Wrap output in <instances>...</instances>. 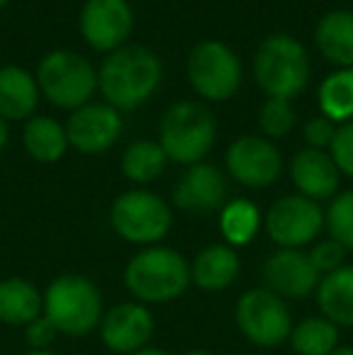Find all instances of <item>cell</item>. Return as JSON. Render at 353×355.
<instances>
[{"instance_id": "6da1fadb", "label": "cell", "mask_w": 353, "mask_h": 355, "mask_svg": "<svg viewBox=\"0 0 353 355\" xmlns=\"http://www.w3.org/2000/svg\"><path fill=\"white\" fill-rule=\"evenodd\" d=\"M162 78V66L157 56L146 46H121L107 56L99 71V89L107 104L117 112L146 104L157 89Z\"/></svg>"}, {"instance_id": "7a4b0ae2", "label": "cell", "mask_w": 353, "mask_h": 355, "mask_svg": "<svg viewBox=\"0 0 353 355\" xmlns=\"http://www.w3.org/2000/svg\"><path fill=\"white\" fill-rule=\"evenodd\" d=\"M123 285L141 304H165L179 300L191 285V266L170 247H146L123 268Z\"/></svg>"}, {"instance_id": "3957f363", "label": "cell", "mask_w": 353, "mask_h": 355, "mask_svg": "<svg viewBox=\"0 0 353 355\" xmlns=\"http://www.w3.org/2000/svg\"><path fill=\"white\" fill-rule=\"evenodd\" d=\"M44 317L63 336L83 338L92 334L104 317L102 293L80 273L56 276L44 290Z\"/></svg>"}, {"instance_id": "277c9868", "label": "cell", "mask_w": 353, "mask_h": 355, "mask_svg": "<svg viewBox=\"0 0 353 355\" xmlns=\"http://www.w3.org/2000/svg\"><path fill=\"white\" fill-rule=\"evenodd\" d=\"M255 75L268 99H288L302 92L310 80V61L298 39L271 34L264 39L255 58Z\"/></svg>"}, {"instance_id": "5b68a950", "label": "cell", "mask_w": 353, "mask_h": 355, "mask_svg": "<svg viewBox=\"0 0 353 355\" xmlns=\"http://www.w3.org/2000/svg\"><path fill=\"white\" fill-rule=\"evenodd\" d=\"M216 143V116L196 102H177L160 123V148L167 159L179 164H198Z\"/></svg>"}, {"instance_id": "8992f818", "label": "cell", "mask_w": 353, "mask_h": 355, "mask_svg": "<svg viewBox=\"0 0 353 355\" xmlns=\"http://www.w3.org/2000/svg\"><path fill=\"white\" fill-rule=\"evenodd\" d=\"M109 223L121 239L141 247H155L170 234L172 211L157 193L133 189L112 203Z\"/></svg>"}, {"instance_id": "52a82bcc", "label": "cell", "mask_w": 353, "mask_h": 355, "mask_svg": "<svg viewBox=\"0 0 353 355\" xmlns=\"http://www.w3.org/2000/svg\"><path fill=\"white\" fill-rule=\"evenodd\" d=\"M97 73L87 58L73 51H51L37 71V85L44 97L61 109H80L97 89Z\"/></svg>"}, {"instance_id": "ba28073f", "label": "cell", "mask_w": 353, "mask_h": 355, "mask_svg": "<svg viewBox=\"0 0 353 355\" xmlns=\"http://www.w3.org/2000/svg\"><path fill=\"white\" fill-rule=\"evenodd\" d=\"M235 324L242 336L259 348L281 346L293 331L286 300L266 288H252L240 295L235 304Z\"/></svg>"}, {"instance_id": "9c48e42d", "label": "cell", "mask_w": 353, "mask_h": 355, "mask_svg": "<svg viewBox=\"0 0 353 355\" xmlns=\"http://www.w3.org/2000/svg\"><path fill=\"white\" fill-rule=\"evenodd\" d=\"M191 87L211 102L230 99L242 83V68L230 46L221 42H201L187 61Z\"/></svg>"}, {"instance_id": "30bf717a", "label": "cell", "mask_w": 353, "mask_h": 355, "mask_svg": "<svg viewBox=\"0 0 353 355\" xmlns=\"http://www.w3.org/2000/svg\"><path fill=\"white\" fill-rule=\"evenodd\" d=\"M264 230L278 249H302L325 230V213L305 196H283L268 208Z\"/></svg>"}, {"instance_id": "8fae6325", "label": "cell", "mask_w": 353, "mask_h": 355, "mask_svg": "<svg viewBox=\"0 0 353 355\" xmlns=\"http://www.w3.org/2000/svg\"><path fill=\"white\" fill-rule=\"evenodd\" d=\"M225 164L227 172L232 174V179L250 189L271 187L283 169L281 153L273 148V143L257 136L237 138L227 148Z\"/></svg>"}, {"instance_id": "7c38bea8", "label": "cell", "mask_w": 353, "mask_h": 355, "mask_svg": "<svg viewBox=\"0 0 353 355\" xmlns=\"http://www.w3.org/2000/svg\"><path fill=\"white\" fill-rule=\"evenodd\" d=\"M153 331H155V319L150 309L141 302L114 304L99 322L102 343L119 355H131L141 348H148Z\"/></svg>"}, {"instance_id": "4fadbf2b", "label": "cell", "mask_w": 353, "mask_h": 355, "mask_svg": "<svg viewBox=\"0 0 353 355\" xmlns=\"http://www.w3.org/2000/svg\"><path fill=\"white\" fill-rule=\"evenodd\" d=\"M266 290L283 300H305L320 285V273L302 249H278L261 266Z\"/></svg>"}, {"instance_id": "5bb4252c", "label": "cell", "mask_w": 353, "mask_h": 355, "mask_svg": "<svg viewBox=\"0 0 353 355\" xmlns=\"http://www.w3.org/2000/svg\"><path fill=\"white\" fill-rule=\"evenodd\" d=\"M133 29V12L126 0H87L80 12V32L97 51H117Z\"/></svg>"}, {"instance_id": "9a60e30c", "label": "cell", "mask_w": 353, "mask_h": 355, "mask_svg": "<svg viewBox=\"0 0 353 355\" xmlns=\"http://www.w3.org/2000/svg\"><path fill=\"white\" fill-rule=\"evenodd\" d=\"M123 121L109 104H85L76 109L66 123L68 145L85 155L107 153L121 136Z\"/></svg>"}, {"instance_id": "2e32d148", "label": "cell", "mask_w": 353, "mask_h": 355, "mask_svg": "<svg viewBox=\"0 0 353 355\" xmlns=\"http://www.w3.org/2000/svg\"><path fill=\"white\" fill-rule=\"evenodd\" d=\"M227 184L221 169L213 164H191L172 191V201L177 208L189 213H211L225 203Z\"/></svg>"}, {"instance_id": "e0dca14e", "label": "cell", "mask_w": 353, "mask_h": 355, "mask_svg": "<svg viewBox=\"0 0 353 355\" xmlns=\"http://www.w3.org/2000/svg\"><path fill=\"white\" fill-rule=\"evenodd\" d=\"M291 179L300 196L315 203L332 198L339 189V169L325 150H300L291 162Z\"/></svg>"}, {"instance_id": "ac0fdd59", "label": "cell", "mask_w": 353, "mask_h": 355, "mask_svg": "<svg viewBox=\"0 0 353 355\" xmlns=\"http://www.w3.org/2000/svg\"><path fill=\"white\" fill-rule=\"evenodd\" d=\"M240 276V257L227 244H211L201 249L191 263V283L206 293H221Z\"/></svg>"}, {"instance_id": "d6986e66", "label": "cell", "mask_w": 353, "mask_h": 355, "mask_svg": "<svg viewBox=\"0 0 353 355\" xmlns=\"http://www.w3.org/2000/svg\"><path fill=\"white\" fill-rule=\"evenodd\" d=\"M44 314V295L24 278L0 281V322L8 327H27Z\"/></svg>"}, {"instance_id": "ffe728a7", "label": "cell", "mask_w": 353, "mask_h": 355, "mask_svg": "<svg viewBox=\"0 0 353 355\" xmlns=\"http://www.w3.org/2000/svg\"><path fill=\"white\" fill-rule=\"evenodd\" d=\"M315 295L322 317L334 327H353V266H341L322 276Z\"/></svg>"}, {"instance_id": "44dd1931", "label": "cell", "mask_w": 353, "mask_h": 355, "mask_svg": "<svg viewBox=\"0 0 353 355\" xmlns=\"http://www.w3.org/2000/svg\"><path fill=\"white\" fill-rule=\"evenodd\" d=\"M39 102V85L24 68H0V119L19 121L32 116Z\"/></svg>"}, {"instance_id": "7402d4cb", "label": "cell", "mask_w": 353, "mask_h": 355, "mask_svg": "<svg viewBox=\"0 0 353 355\" xmlns=\"http://www.w3.org/2000/svg\"><path fill=\"white\" fill-rule=\"evenodd\" d=\"M317 46L327 61L341 68H353V12L334 10L317 24Z\"/></svg>"}, {"instance_id": "603a6c76", "label": "cell", "mask_w": 353, "mask_h": 355, "mask_svg": "<svg viewBox=\"0 0 353 355\" xmlns=\"http://www.w3.org/2000/svg\"><path fill=\"white\" fill-rule=\"evenodd\" d=\"M24 150L29 153V157H34L42 164H51L66 155L68 148V136L66 126L56 121L51 116H34L32 121L24 126L22 133Z\"/></svg>"}, {"instance_id": "cb8c5ba5", "label": "cell", "mask_w": 353, "mask_h": 355, "mask_svg": "<svg viewBox=\"0 0 353 355\" xmlns=\"http://www.w3.org/2000/svg\"><path fill=\"white\" fill-rule=\"evenodd\" d=\"M288 341L298 355H329L339 346V329L322 314L307 317L293 327Z\"/></svg>"}, {"instance_id": "d4e9b609", "label": "cell", "mask_w": 353, "mask_h": 355, "mask_svg": "<svg viewBox=\"0 0 353 355\" xmlns=\"http://www.w3.org/2000/svg\"><path fill=\"white\" fill-rule=\"evenodd\" d=\"M167 155L160 148V143L153 141H138L126 148L121 157V172L126 179L136 184H150L165 172Z\"/></svg>"}, {"instance_id": "484cf974", "label": "cell", "mask_w": 353, "mask_h": 355, "mask_svg": "<svg viewBox=\"0 0 353 355\" xmlns=\"http://www.w3.org/2000/svg\"><path fill=\"white\" fill-rule=\"evenodd\" d=\"M261 227L259 208L247 198L230 201L221 211V232L225 237L227 247H245L257 237Z\"/></svg>"}, {"instance_id": "4316f807", "label": "cell", "mask_w": 353, "mask_h": 355, "mask_svg": "<svg viewBox=\"0 0 353 355\" xmlns=\"http://www.w3.org/2000/svg\"><path fill=\"white\" fill-rule=\"evenodd\" d=\"M320 109L329 121L346 123L353 116V68H341L322 83Z\"/></svg>"}, {"instance_id": "83f0119b", "label": "cell", "mask_w": 353, "mask_h": 355, "mask_svg": "<svg viewBox=\"0 0 353 355\" xmlns=\"http://www.w3.org/2000/svg\"><path fill=\"white\" fill-rule=\"evenodd\" d=\"M325 227L346 252H353V189L332 201L329 211L325 213Z\"/></svg>"}, {"instance_id": "f1b7e54d", "label": "cell", "mask_w": 353, "mask_h": 355, "mask_svg": "<svg viewBox=\"0 0 353 355\" xmlns=\"http://www.w3.org/2000/svg\"><path fill=\"white\" fill-rule=\"evenodd\" d=\"M295 123V112H293L288 99H268L261 107L259 114V126L266 136L271 138H283Z\"/></svg>"}, {"instance_id": "f546056e", "label": "cell", "mask_w": 353, "mask_h": 355, "mask_svg": "<svg viewBox=\"0 0 353 355\" xmlns=\"http://www.w3.org/2000/svg\"><path fill=\"white\" fill-rule=\"evenodd\" d=\"M307 257H310L312 266L317 268V273L320 276H327V273H334L336 268L346 266L344 259H346V249L341 247L336 239H322V242H317L315 247L307 252Z\"/></svg>"}, {"instance_id": "4dcf8cb0", "label": "cell", "mask_w": 353, "mask_h": 355, "mask_svg": "<svg viewBox=\"0 0 353 355\" xmlns=\"http://www.w3.org/2000/svg\"><path fill=\"white\" fill-rule=\"evenodd\" d=\"M332 159L341 174L353 179V121H346L336 128L334 143H332Z\"/></svg>"}, {"instance_id": "1f68e13d", "label": "cell", "mask_w": 353, "mask_h": 355, "mask_svg": "<svg viewBox=\"0 0 353 355\" xmlns=\"http://www.w3.org/2000/svg\"><path fill=\"white\" fill-rule=\"evenodd\" d=\"M302 136H305V143L310 145L312 150H325V148H332V143H334L336 126H334V121H329L327 116H317L305 123Z\"/></svg>"}, {"instance_id": "d6a6232c", "label": "cell", "mask_w": 353, "mask_h": 355, "mask_svg": "<svg viewBox=\"0 0 353 355\" xmlns=\"http://www.w3.org/2000/svg\"><path fill=\"white\" fill-rule=\"evenodd\" d=\"M58 336V331L53 329V324L49 322L46 317H37L32 324H27V331H24V338L29 343V351H49L51 341Z\"/></svg>"}, {"instance_id": "836d02e7", "label": "cell", "mask_w": 353, "mask_h": 355, "mask_svg": "<svg viewBox=\"0 0 353 355\" xmlns=\"http://www.w3.org/2000/svg\"><path fill=\"white\" fill-rule=\"evenodd\" d=\"M8 145V123H5V119H0V150Z\"/></svg>"}, {"instance_id": "e575fe53", "label": "cell", "mask_w": 353, "mask_h": 355, "mask_svg": "<svg viewBox=\"0 0 353 355\" xmlns=\"http://www.w3.org/2000/svg\"><path fill=\"white\" fill-rule=\"evenodd\" d=\"M131 355H170V353H165L162 348H141V351H136Z\"/></svg>"}, {"instance_id": "d590c367", "label": "cell", "mask_w": 353, "mask_h": 355, "mask_svg": "<svg viewBox=\"0 0 353 355\" xmlns=\"http://www.w3.org/2000/svg\"><path fill=\"white\" fill-rule=\"evenodd\" d=\"M329 355H353V346H336Z\"/></svg>"}, {"instance_id": "8d00e7d4", "label": "cell", "mask_w": 353, "mask_h": 355, "mask_svg": "<svg viewBox=\"0 0 353 355\" xmlns=\"http://www.w3.org/2000/svg\"><path fill=\"white\" fill-rule=\"evenodd\" d=\"M182 355H216V353L206 351V348H193V351H187V353H182Z\"/></svg>"}, {"instance_id": "74e56055", "label": "cell", "mask_w": 353, "mask_h": 355, "mask_svg": "<svg viewBox=\"0 0 353 355\" xmlns=\"http://www.w3.org/2000/svg\"><path fill=\"white\" fill-rule=\"evenodd\" d=\"M24 355H56V353H51V351H27Z\"/></svg>"}, {"instance_id": "f35d334b", "label": "cell", "mask_w": 353, "mask_h": 355, "mask_svg": "<svg viewBox=\"0 0 353 355\" xmlns=\"http://www.w3.org/2000/svg\"><path fill=\"white\" fill-rule=\"evenodd\" d=\"M5 3H8V0H0V10H3V5H5Z\"/></svg>"}, {"instance_id": "ab89813d", "label": "cell", "mask_w": 353, "mask_h": 355, "mask_svg": "<svg viewBox=\"0 0 353 355\" xmlns=\"http://www.w3.org/2000/svg\"><path fill=\"white\" fill-rule=\"evenodd\" d=\"M245 355H257V353H245Z\"/></svg>"}]
</instances>
